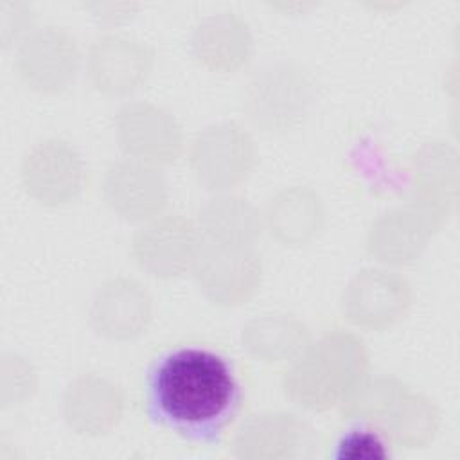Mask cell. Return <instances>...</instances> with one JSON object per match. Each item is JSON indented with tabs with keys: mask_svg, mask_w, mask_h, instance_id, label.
Here are the masks:
<instances>
[{
	"mask_svg": "<svg viewBox=\"0 0 460 460\" xmlns=\"http://www.w3.org/2000/svg\"><path fill=\"white\" fill-rule=\"evenodd\" d=\"M239 404L241 383L232 363L210 349L169 350L147 370V415L185 438L217 442Z\"/></svg>",
	"mask_w": 460,
	"mask_h": 460,
	"instance_id": "cell-1",
	"label": "cell"
},
{
	"mask_svg": "<svg viewBox=\"0 0 460 460\" xmlns=\"http://www.w3.org/2000/svg\"><path fill=\"white\" fill-rule=\"evenodd\" d=\"M381 435L368 426H354L338 442V456L350 458H377L386 456L388 451L385 447Z\"/></svg>",
	"mask_w": 460,
	"mask_h": 460,
	"instance_id": "cell-2",
	"label": "cell"
}]
</instances>
